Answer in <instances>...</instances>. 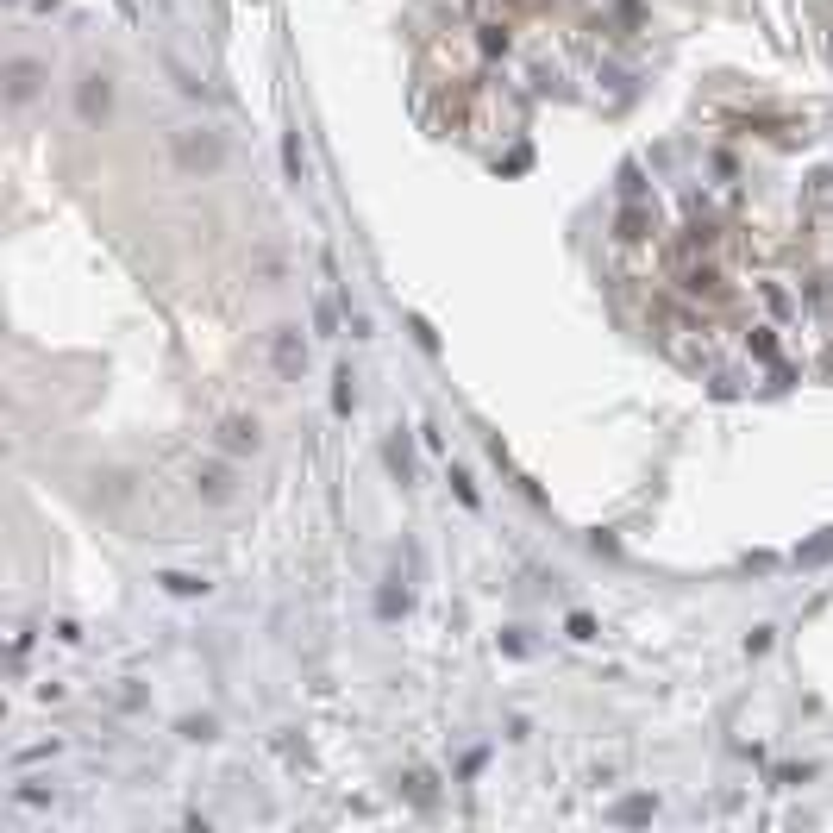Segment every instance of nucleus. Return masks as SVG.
<instances>
[{
    "instance_id": "nucleus-6",
    "label": "nucleus",
    "mask_w": 833,
    "mask_h": 833,
    "mask_svg": "<svg viewBox=\"0 0 833 833\" xmlns=\"http://www.w3.org/2000/svg\"><path fill=\"white\" fill-rule=\"evenodd\" d=\"M270 357H276V370H282V376H295V364H301V357H307V351H301V332H276V345H270Z\"/></svg>"
},
{
    "instance_id": "nucleus-8",
    "label": "nucleus",
    "mask_w": 833,
    "mask_h": 833,
    "mask_svg": "<svg viewBox=\"0 0 833 833\" xmlns=\"http://www.w3.org/2000/svg\"><path fill=\"white\" fill-rule=\"evenodd\" d=\"M646 226H652V213H639V207L621 213V238H646Z\"/></svg>"
},
{
    "instance_id": "nucleus-9",
    "label": "nucleus",
    "mask_w": 833,
    "mask_h": 833,
    "mask_svg": "<svg viewBox=\"0 0 833 833\" xmlns=\"http://www.w3.org/2000/svg\"><path fill=\"white\" fill-rule=\"evenodd\" d=\"M163 589H176V595H201L207 583H201V577H188V570H170V577H163Z\"/></svg>"
},
{
    "instance_id": "nucleus-4",
    "label": "nucleus",
    "mask_w": 833,
    "mask_h": 833,
    "mask_svg": "<svg viewBox=\"0 0 833 833\" xmlns=\"http://www.w3.org/2000/svg\"><path fill=\"white\" fill-rule=\"evenodd\" d=\"M195 489L207 502H226L232 495V464H195Z\"/></svg>"
},
{
    "instance_id": "nucleus-11",
    "label": "nucleus",
    "mask_w": 833,
    "mask_h": 833,
    "mask_svg": "<svg viewBox=\"0 0 833 833\" xmlns=\"http://www.w3.org/2000/svg\"><path fill=\"white\" fill-rule=\"evenodd\" d=\"M389 470H395V476H401V483H408V445H401V439H395V445H389Z\"/></svg>"
},
{
    "instance_id": "nucleus-13",
    "label": "nucleus",
    "mask_w": 833,
    "mask_h": 833,
    "mask_svg": "<svg viewBox=\"0 0 833 833\" xmlns=\"http://www.w3.org/2000/svg\"><path fill=\"white\" fill-rule=\"evenodd\" d=\"M827 552H833V533H827V539H815V545H802L796 558H802V564H815V558H827Z\"/></svg>"
},
{
    "instance_id": "nucleus-10",
    "label": "nucleus",
    "mask_w": 833,
    "mask_h": 833,
    "mask_svg": "<svg viewBox=\"0 0 833 833\" xmlns=\"http://www.w3.org/2000/svg\"><path fill=\"white\" fill-rule=\"evenodd\" d=\"M351 401H357V395H351V370H339V389H332V408H339V414H351Z\"/></svg>"
},
{
    "instance_id": "nucleus-2",
    "label": "nucleus",
    "mask_w": 833,
    "mask_h": 833,
    "mask_svg": "<svg viewBox=\"0 0 833 833\" xmlns=\"http://www.w3.org/2000/svg\"><path fill=\"white\" fill-rule=\"evenodd\" d=\"M107 107H113V88H107V76H94V69H88L82 88H76V113L82 119H101Z\"/></svg>"
},
{
    "instance_id": "nucleus-7",
    "label": "nucleus",
    "mask_w": 833,
    "mask_h": 833,
    "mask_svg": "<svg viewBox=\"0 0 833 833\" xmlns=\"http://www.w3.org/2000/svg\"><path fill=\"white\" fill-rule=\"evenodd\" d=\"M476 44H483V57H502L508 51V26H483V38H476Z\"/></svg>"
},
{
    "instance_id": "nucleus-1",
    "label": "nucleus",
    "mask_w": 833,
    "mask_h": 833,
    "mask_svg": "<svg viewBox=\"0 0 833 833\" xmlns=\"http://www.w3.org/2000/svg\"><path fill=\"white\" fill-rule=\"evenodd\" d=\"M220 138H213V132H182L176 138V163H182V170L188 176H195V170H220Z\"/></svg>"
},
{
    "instance_id": "nucleus-3",
    "label": "nucleus",
    "mask_w": 833,
    "mask_h": 833,
    "mask_svg": "<svg viewBox=\"0 0 833 833\" xmlns=\"http://www.w3.org/2000/svg\"><path fill=\"white\" fill-rule=\"evenodd\" d=\"M264 439H257V420H245V414H232V420H220V451H257Z\"/></svg>"
},
{
    "instance_id": "nucleus-5",
    "label": "nucleus",
    "mask_w": 833,
    "mask_h": 833,
    "mask_svg": "<svg viewBox=\"0 0 833 833\" xmlns=\"http://www.w3.org/2000/svg\"><path fill=\"white\" fill-rule=\"evenodd\" d=\"M38 76H44V69H38L32 57H19V63H13V107H26L32 94H38Z\"/></svg>"
},
{
    "instance_id": "nucleus-12",
    "label": "nucleus",
    "mask_w": 833,
    "mask_h": 833,
    "mask_svg": "<svg viewBox=\"0 0 833 833\" xmlns=\"http://www.w3.org/2000/svg\"><path fill=\"white\" fill-rule=\"evenodd\" d=\"M752 351H758V357H777V339H771V326H758V332H752Z\"/></svg>"
}]
</instances>
